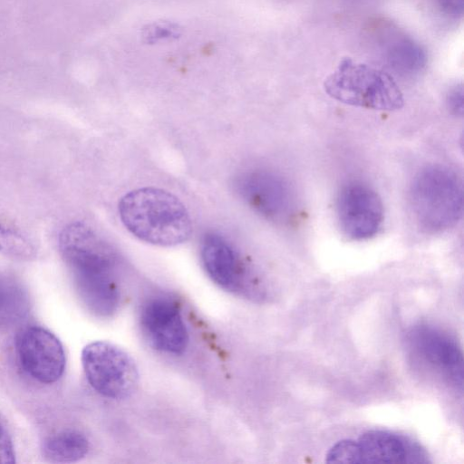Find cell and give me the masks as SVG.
Returning a JSON list of instances; mask_svg holds the SVG:
<instances>
[{"label": "cell", "mask_w": 464, "mask_h": 464, "mask_svg": "<svg viewBox=\"0 0 464 464\" xmlns=\"http://www.w3.org/2000/svg\"><path fill=\"white\" fill-rule=\"evenodd\" d=\"M59 248L86 308L99 317L113 315L121 293L115 276L116 257L110 246L87 225L75 222L63 229Z\"/></svg>", "instance_id": "cell-1"}, {"label": "cell", "mask_w": 464, "mask_h": 464, "mask_svg": "<svg viewBox=\"0 0 464 464\" xmlns=\"http://www.w3.org/2000/svg\"><path fill=\"white\" fill-rule=\"evenodd\" d=\"M124 227L146 243L172 246L185 242L191 234L189 214L173 194L157 188H142L125 194L119 202Z\"/></svg>", "instance_id": "cell-2"}, {"label": "cell", "mask_w": 464, "mask_h": 464, "mask_svg": "<svg viewBox=\"0 0 464 464\" xmlns=\"http://www.w3.org/2000/svg\"><path fill=\"white\" fill-rule=\"evenodd\" d=\"M324 88L333 99L352 106L395 111L403 105L402 93L389 73L351 58L340 62Z\"/></svg>", "instance_id": "cell-3"}, {"label": "cell", "mask_w": 464, "mask_h": 464, "mask_svg": "<svg viewBox=\"0 0 464 464\" xmlns=\"http://www.w3.org/2000/svg\"><path fill=\"white\" fill-rule=\"evenodd\" d=\"M411 201L415 218L424 229L442 231L455 225L462 215V186L449 168L427 166L413 179Z\"/></svg>", "instance_id": "cell-4"}, {"label": "cell", "mask_w": 464, "mask_h": 464, "mask_svg": "<svg viewBox=\"0 0 464 464\" xmlns=\"http://www.w3.org/2000/svg\"><path fill=\"white\" fill-rule=\"evenodd\" d=\"M82 363L90 385L104 397L124 399L137 388L139 372L134 361L113 343H88L82 352Z\"/></svg>", "instance_id": "cell-5"}, {"label": "cell", "mask_w": 464, "mask_h": 464, "mask_svg": "<svg viewBox=\"0 0 464 464\" xmlns=\"http://www.w3.org/2000/svg\"><path fill=\"white\" fill-rule=\"evenodd\" d=\"M14 350L24 371L41 383L51 384L63 374L66 363L61 341L48 329L28 325L14 337Z\"/></svg>", "instance_id": "cell-6"}, {"label": "cell", "mask_w": 464, "mask_h": 464, "mask_svg": "<svg viewBox=\"0 0 464 464\" xmlns=\"http://www.w3.org/2000/svg\"><path fill=\"white\" fill-rule=\"evenodd\" d=\"M407 342L422 362L450 386L462 392L463 354L454 339L436 327L420 324L411 329Z\"/></svg>", "instance_id": "cell-7"}, {"label": "cell", "mask_w": 464, "mask_h": 464, "mask_svg": "<svg viewBox=\"0 0 464 464\" xmlns=\"http://www.w3.org/2000/svg\"><path fill=\"white\" fill-rule=\"evenodd\" d=\"M336 208L342 230L353 239L373 237L383 222V206L379 195L362 183L345 185L339 192Z\"/></svg>", "instance_id": "cell-8"}, {"label": "cell", "mask_w": 464, "mask_h": 464, "mask_svg": "<svg viewBox=\"0 0 464 464\" xmlns=\"http://www.w3.org/2000/svg\"><path fill=\"white\" fill-rule=\"evenodd\" d=\"M142 331L152 347L172 354L182 353L188 343L186 324L178 306L170 300L148 301L140 314Z\"/></svg>", "instance_id": "cell-9"}, {"label": "cell", "mask_w": 464, "mask_h": 464, "mask_svg": "<svg viewBox=\"0 0 464 464\" xmlns=\"http://www.w3.org/2000/svg\"><path fill=\"white\" fill-rule=\"evenodd\" d=\"M238 186L240 193L257 212L275 219H287L295 208L288 184L267 171H254L244 175Z\"/></svg>", "instance_id": "cell-10"}, {"label": "cell", "mask_w": 464, "mask_h": 464, "mask_svg": "<svg viewBox=\"0 0 464 464\" xmlns=\"http://www.w3.org/2000/svg\"><path fill=\"white\" fill-rule=\"evenodd\" d=\"M201 260L209 277L221 288L235 294L249 291L246 267L222 236L208 233L204 237Z\"/></svg>", "instance_id": "cell-11"}, {"label": "cell", "mask_w": 464, "mask_h": 464, "mask_svg": "<svg viewBox=\"0 0 464 464\" xmlns=\"http://www.w3.org/2000/svg\"><path fill=\"white\" fill-rule=\"evenodd\" d=\"M361 463H427L425 450L402 435L382 430H369L358 440Z\"/></svg>", "instance_id": "cell-12"}, {"label": "cell", "mask_w": 464, "mask_h": 464, "mask_svg": "<svg viewBox=\"0 0 464 464\" xmlns=\"http://www.w3.org/2000/svg\"><path fill=\"white\" fill-rule=\"evenodd\" d=\"M89 447V440L83 433L67 430L46 438L42 444V453L49 461L69 463L84 458Z\"/></svg>", "instance_id": "cell-13"}, {"label": "cell", "mask_w": 464, "mask_h": 464, "mask_svg": "<svg viewBox=\"0 0 464 464\" xmlns=\"http://www.w3.org/2000/svg\"><path fill=\"white\" fill-rule=\"evenodd\" d=\"M29 310L26 290L15 279L0 276V328L11 327Z\"/></svg>", "instance_id": "cell-14"}, {"label": "cell", "mask_w": 464, "mask_h": 464, "mask_svg": "<svg viewBox=\"0 0 464 464\" xmlns=\"http://www.w3.org/2000/svg\"><path fill=\"white\" fill-rule=\"evenodd\" d=\"M386 56L389 65L394 71L404 74L421 71L427 61L422 47L406 36L395 38L390 43Z\"/></svg>", "instance_id": "cell-15"}, {"label": "cell", "mask_w": 464, "mask_h": 464, "mask_svg": "<svg viewBox=\"0 0 464 464\" xmlns=\"http://www.w3.org/2000/svg\"><path fill=\"white\" fill-rule=\"evenodd\" d=\"M325 461L330 463H361L357 441L348 439L338 441L327 452Z\"/></svg>", "instance_id": "cell-16"}, {"label": "cell", "mask_w": 464, "mask_h": 464, "mask_svg": "<svg viewBox=\"0 0 464 464\" xmlns=\"http://www.w3.org/2000/svg\"><path fill=\"white\" fill-rule=\"evenodd\" d=\"M29 251L26 242L19 234L0 223V252L24 256Z\"/></svg>", "instance_id": "cell-17"}, {"label": "cell", "mask_w": 464, "mask_h": 464, "mask_svg": "<svg viewBox=\"0 0 464 464\" xmlns=\"http://www.w3.org/2000/svg\"><path fill=\"white\" fill-rule=\"evenodd\" d=\"M15 452L13 440L5 424L0 421V463H14Z\"/></svg>", "instance_id": "cell-18"}, {"label": "cell", "mask_w": 464, "mask_h": 464, "mask_svg": "<svg viewBox=\"0 0 464 464\" xmlns=\"http://www.w3.org/2000/svg\"><path fill=\"white\" fill-rule=\"evenodd\" d=\"M447 105L451 113L461 116L463 114V88L462 85L454 86L447 95Z\"/></svg>", "instance_id": "cell-19"}, {"label": "cell", "mask_w": 464, "mask_h": 464, "mask_svg": "<svg viewBox=\"0 0 464 464\" xmlns=\"http://www.w3.org/2000/svg\"><path fill=\"white\" fill-rule=\"evenodd\" d=\"M440 7L444 13L459 16L463 13V0H437Z\"/></svg>", "instance_id": "cell-20"}]
</instances>
